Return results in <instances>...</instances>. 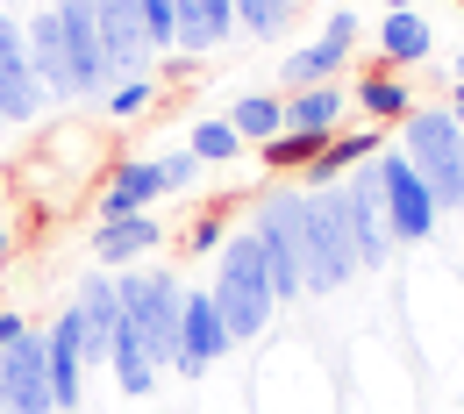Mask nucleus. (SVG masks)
<instances>
[{"mask_svg":"<svg viewBox=\"0 0 464 414\" xmlns=\"http://www.w3.org/2000/svg\"><path fill=\"white\" fill-rule=\"evenodd\" d=\"M300 272H307V294H314V300L343 294L350 279L364 272V265H357V236H350V215H343V193H336V186H322V193H307V200H300Z\"/></svg>","mask_w":464,"mask_h":414,"instance_id":"obj_1","label":"nucleus"},{"mask_svg":"<svg viewBox=\"0 0 464 414\" xmlns=\"http://www.w3.org/2000/svg\"><path fill=\"white\" fill-rule=\"evenodd\" d=\"M215 307H222V329H229V343H250V336H265L272 329V314H279V294H272V272H265V250L257 236L243 229L229 236L222 250V265H215Z\"/></svg>","mask_w":464,"mask_h":414,"instance_id":"obj_2","label":"nucleus"},{"mask_svg":"<svg viewBox=\"0 0 464 414\" xmlns=\"http://www.w3.org/2000/svg\"><path fill=\"white\" fill-rule=\"evenodd\" d=\"M401 150L407 165L421 172V186L436 193V207L443 215H458L464 207V136H458V108H414L401 121Z\"/></svg>","mask_w":464,"mask_h":414,"instance_id":"obj_3","label":"nucleus"},{"mask_svg":"<svg viewBox=\"0 0 464 414\" xmlns=\"http://www.w3.org/2000/svg\"><path fill=\"white\" fill-rule=\"evenodd\" d=\"M115 294H121V314H129V329L143 336V351H150V364L158 371H172V357H179V286H172V272H158V265H129L115 279Z\"/></svg>","mask_w":464,"mask_h":414,"instance_id":"obj_4","label":"nucleus"},{"mask_svg":"<svg viewBox=\"0 0 464 414\" xmlns=\"http://www.w3.org/2000/svg\"><path fill=\"white\" fill-rule=\"evenodd\" d=\"M300 200H307L300 186L265 193V200H257V222H250V236L265 250V272H272V294L279 300L307 294V272H300Z\"/></svg>","mask_w":464,"mask_h":414,"instance_id":"obj_5","label":"nucleus"},{"mask_svg":"<svg viewBox=\"0 0 464 414\" xmlns=\"http://www.w3.org/2000/svg\"><path fill=\"white\" fill-rule=\"evenodd\" d=\"M372 172H379V193H386V222H393V250H401V243H429V236H436L443 207H436V193L421 186V172L407 165V158L393 150V143H386V150L372 158Z\"/></svg>","mask_w":464,"mask_h":414,"instance_id":"obj_6","label":"nucleus"},{"mask_svg":"<svg viewBox=\"0 0 464 414\" xmlns=\"http://www.w3.org/2000/svg\"><path fill=\"white\" fill-rule=\"evenodd\" d=\"M93 29H101V58H108V86L121 79H150V36H143V7L136 0H93Z\"/></svg>","mask_w":464,"mask_h":414,"instance_id":"obj_7","label":"nucleus"},{"mask_svg":"<svg viewBox=\"0 0 464 414\" xmlns=\"http://www.w3.org/2000/svg\"><path fill=\"white\" fill-rule=\"evenodd\" d=\"M343 193V215H350V236H357V265H393V222H386V193H379V172L357 165V172L336 186Z\"/></svg>","mask_w":464,"mask_h":414,"instance_id":"obj_8","label":"nucleus"},{"mask_svg":"<svg viewBox=\"0 0 464 414\" xmlns=\"http://www.w3.org/2000/svg\"><path fill=\"white\" fill-rule=\"evenodd\" d=\"M229 329H222V307H215V294H179V357L172 371H186V379H200V371H215V357H229Z\"/></svg>","mask_w":464,"mask_h":414,"instance_id":"obj_9","label":"nucleus"},{"mask_svg":"<svg viewBox=\"0 0 464 414\" xmlns=\"http://www.w3.org/2000/svg\"><path fill=\"white\" fill-rule=\"evenodd\" d=\"M44 79H36V64H29V36H22V22L14 14H0V121H36L44 115Z\"/></svg>","mask_w":464,"mask_h":414,"instance_id":"obj_10","label":"nucleus"},{"mask_svg":"<svg viewBox=\"0 0 464 414\" xmlns=\"http://www.w3.org/2000/svg\"><path fill=\"white\" fill-rule=\"evenodd\" d=\"M0 400H7V414H58L44 336H22L14 351H0Z\"/></svg>","mask_w":464,"mask_h":414,"instance_id":"obj_11","label":"nucleus"},{"mask_svg":"<svg viewBox=\"0 0 464 414\" xmlns=\"http://www.w3.org/2000/svg\"><path fill=\"white\" fill-rule=\"evenodd\" d=\"M58 36H64V58H72V93L93 101L108 93V58H101V29H93V0H58Z\"/></svg>","mask_w":464,"mask_h":414,"instance_id":"obj_12","label":"nucleus"},{"mask_svg":"<svg viewBox=\"0 0 464 414\" xmlns=\"http://www.w3.org/2000/svg\"><path fill=\"white\" fill-rule=\"evenodd\" d=\"M44 351H51V400H58V414H72L79 408V371H86V329H79V307L72 300L58 307Z\"/></svg>","mask_w":464,"mask_h":414,"instance_id":"obj_13","label":"nucleus"},{"mask_svg":"<svg viewBox=\"0 0 464 414\" xmlns=\"http://www.w3.org/2000/svg\"><path fill=\"white\" fill-rule=\"evenodd\" d=\"M79 329H86V364H108V351H115V329H121V294L108 272H93L86 286H79Z\"/></svg>","mask_w":464,"mask_h":414,"instance_id":"obj_14","label":"nucleus"},{"mask_svg":"<svg viewBox=\"0 0 464 414\" xmlns=\"http://www.w3.org/2000/svg\"><path fill=\"white\" fill-rule=\"evenodd\" d=\"M165 193V165L158 158H129L115 165L108 193H101V222H121V215H150V200Z\"/></svg>","mask_w":464,"mask_h":414,"instance_id":"obj_15","label":"nucleus"},{"mask_svg":"<svg viewBox=\"0 0 464 414\" xmlns=\"http://www.w3.org/2000/svg\"><path fill=\"white\" fill-rule=\"evenodd\" d=\"M386 150V129H357V136H329V150L300 172V193H322V186H336V178H350L357 165H372Z\"/></svg>","mask_w":464,"mask_h":414,"instance_id":"obj_16","label":"nucleus"},{"mask_svg":"<svg viewBox=\"0 0 464 414\" xmlns=\"http://www.w3.org/2000/svg\"><path fill=\"white\" fill-rule=\"evenodd\" d=\"M22 36H29V64H36L44 93H51V101H79V93H72V58H64L58 14H51V7H44V14H29V22H22Z\"/></svg>","mask_w":464,"mask_h":414,"instance_id":"obj_17","label":"nucleus"},{"mask_svg":"<svg viewBox=\"0 0 464 414\" xmlns=\"http://www.w3.org/2000/svg\"><path fill=\"white\" fill-rule=\"evenodd\" d=\"M229 29H236V0H179V58L229 43Z\"/></svg>","mask_w":464,"mask_h":414,"instance_id":"obj_18","label":"nucleus"},{"mask_svg":"<svg viewBox=\"0 0 464 414\" xmlns=\"http://www.w3.org/2000/svg\"><path fill=\"white\" fill-rule=\"evenodd\" d=\"M150 243H165L150 215H121V222H101V229H93V257H101V272H129Z\"/></svg>","mask_w":464,"mask_h":414,"instance_id":"obj_19","label":"nucleus"},{"mask_svg":"<svg viewBox=\"0 0 464 414\" xmlns=\"http://www.w3.org/2000/svg\"><path fill=\"white\" fill-rule=\"evenodd\" d=\"M429 51H436V36H429V14L393 7V14L379 22V58H386V72H393V64H421Z\"/></svg>","mask_w":464,"mask_h":414,"instance_id":"obj_20","label":"nucleus"},{"mask_svg":"<svg viewBox=\"0 0 464 414\" xmlns=\"http://www.w3.org/2000/svg\"><path fill=\"white\" fill-rule=\"evenodd\" d=\"M108 371H115V386L129 393V400H143V393L158 386V364H150V351H143V336L129 329V314H121V329H115V351H108Z\"/></svg>","mask_w":464,"mask_h":414,"instance_id":"obj_21","label":"nucleus"},{"mask_svg":"<svg viewBox=\"0 0 464 414\" xmlns=\"http://www.w3.org/2000/svg\"><path fill=\"white\" fill-rule=\"evenodd\" d=\"M343 43H329V36H314V43H300L286 51V86L293 93H307V86H336V72H343Z\"/></svg>","mask_w":464,"mask_h":414,"instance_id":"obj_22","label":"nucleus"},{"mask_svg":"<svg viewBox=\"0 0 464 414\" xmlns=\"http://www.w3.org/2000/svg\"><path fill=\"white\" fill-rule=\"evenodd\" d=\"M279 108H286V129H322V136H336V121H343V86H307V93H286Z\"/></svg>","mask_w":464,"mask_h":414,"instance_id":"obj_23","label":"nucleus"},{"mask_svg":"<svg viewBox=\"0 0 464 414\" xmlns=\"http://www.w3.org/2000/svg\"><path fill=\"white\" fill-rule=\"evenodd\" d=\"M357 108L372 121H407L414 115V86H407L401 72H372V79L357 86Z\"/></svg>","mask_w":464,"mask_h":414,"instance_id":"obj_24","label":"nucleus"},{"mask_svg":"<svg viewBox=\"0 0 464 414\" xmlns=\"http://www.w3.org/2000/svg\"><path fill=\"white\" fill-rule=\"evenodd\" d=\"M257 150H265V165H272V172H307V165L329 150V136H322V129H279V136H272V143H257Z\"/></svg>","mask_w":464,"mask_h":414,"instance_id":"obj_25","label":"nucleus"},{"mask_svg":"<svg viewBox=\"0 0 464 414\" xmlns=\"http://www.w3.org/2000/svg\"><path fill=\"white\" fill-rule=\"evenodd\" d=\"M229 129L243 136V143H272V136L286 129V108H279L272 93H243V101L229 108Z\"/></svg>","mask_w":464,"mask_h":414,"instance_id":"obj_26","label":"nucleus"},{"mask_svg":"<svg viewBox=\"0 0 464 414\" xmlns=\"http://www.w3.org/2000/svg\"><path fill=\"white\" fill-rule=\"evenodd\" d=\"M200 165H222V158H236L243 150V136L229 129V115H215V121H193V143H186Z\"/></svg>","mask_w":464,"mask_h":414,"instance_id":"obj_27","label":"nucleus"},{"mask_svg":"<svg viewBox=\"0 0 464 414\" xmlns=\"http://www.w3.org/2000/svg\"><path fill=\"white\" fill-rule=\"evenodd\" d=\"M293 22V0H236V29L250 36H286Z\"/></svg>","mask_w":464,"mask_h":414,"instance_id":"obj_28","label":"nucleus"},{"mask_svg":"<svg viewBox=\"0 0 464 414\" xmlns=\"http://www.w3.org/2000/svg\"><path fill=\"white\" fill-rule=\"evenodd\" d=\"M136 7H143L150 51H179V0H136Z\"/></svg>","mask_w":464,"mask_h":414,"instance_id":"obj_29","label":"nucleus"},{"mask_svg":"<svg viewBox=\"0 0 464 414\" xmlns=\"http://www.w3.org/2000/svg\"><path fill=\"white\" fill-rule=\"evenodd\" d=\"M108 108H115V121L143 115V108H150V79H121V86H108Z\"/></svg>","mask_w":464,"mask_h":414,"instance_id":"obj_30","label":"nucleus"},{"mask_svg":"<svg viewBox=\"0 0 464 414\" xmlns=\"http://www.w3.org/2000/svg\"><path fill=\"white\" fill-rule=\"evenodd\" d=\"M158 165H165V193H186V186L200 178V158H193V150H172V158H158Z\"/></svg>","mask_w":464,"mask_h":414,"instance_id":"obj_31","label":"nucleus"},{"mask_svg":"<svg viewBox=\"0 0 464 414\" xmlns=\"http://www.w3.org/2000/svg\"><path fill=\"white\" fill-rule=\"evenodd\" d=\"M322 36H329V43H357V36H364V22H357V14H350V7H336V14H329V22H322Z\"/></svg>","mask_w":464,"mask_h":414,"instance_id":"obj_32","label":"nucleus"},{"mask_svg":"<svg viewBox=\"0 0 464 414\" xmlns=\"http://www.w3.org/2000/svg\"><path fill=\"white\" fill-rule=\"evenodd\" d=\"M22 336H29V322H22V314H0V351H14Z\"/></svg>","mask_w":464,"mask_h":414,"instance_id":"obj_33","label":"nucleus"},{"mask_svg":"<svg viewBox=\"0 0 464 414\" xmlns=\"http://www.w3.org/2000/svg\"><path fill=\"white\" fill-rule=\"evenodd\" d=\"M215 243H222V222H215V215H208V222H200V229H193V250H215Z\"/></svg>","mask_w":464,"mask_h":414,"instance_id":"obj_34","label":"nucleus"},{"mask_svg":"<svg viewBox=\"0 0 464 414\" xmlns=\"http://www.w3.org/2000/svg\"><path fill=\"white\" fill-rule=\"evenodd\" d=\"M7 250H14V236H7V222H0V265H7Z\"/></svg>","mask_w":464,"mask_h":414,"instance_id":"obj_35","label":"nucleus"},{"mask_svg":"<svg viewBox=\"0 0 464 414\" xmlns=\"http://www.w3.org/2000/svg\"><path fill=\"white\" fill-rule=\"evenodd\" d=\"M393 7H421V0H386V14H393Z\"/></svg>","mask_w":464,"mask_h":414,"instance_id":"obj_36","label":"nucleus"},{"mask_svg":"<svg viewBox=\"0 0 464 414\" xmlns=\"http://www.w3.org/2000/svg\"><path fill=\"white\" fill-rule=\"evenodd\" d=\"M458 108H464V79H458Z\"/></svg>","mask_w":464,"mask_h":414,"instance_id":"obj_37","label":"nucleus"},{"mask_svg":"<svg viewBox=\"0 0 464 414\" xmlns=\"http://www.w3.org/2000/svg\"><path fill=\"white\" fill-rule=\"evenodd\" d=\"M458 136H464V108H458Z\"/></svg>","mask_w":464,"mask_h":414,"instance_id":"obj_38","label":"nucleus"},{"mask_svg":"<svg viewBox=\"0 0 464 414\" xmlns=\"http://www.w3.org/2000/svg\"><path fill=\"white\" fill-rule=\"evenodd\" d=\"M450 7H464V0H450Z\"/></svg>","mask_w":464,"mask_h":414,"instance_id":"obj_39","label":"nucleus"},{"mask_svg":"<svg viewBox=\"0 0 464 414\" xmlns=\"http://www.w3.org/2000/svg\"><path fill=\"white\" fill-rule=\"evenodd\" d=\"M0 414H7V400H0Z\"/></svg>","mask_w":464,"mask_h":414,"instance_id":"obj_40","label":"nucleus"}]
</instances>
